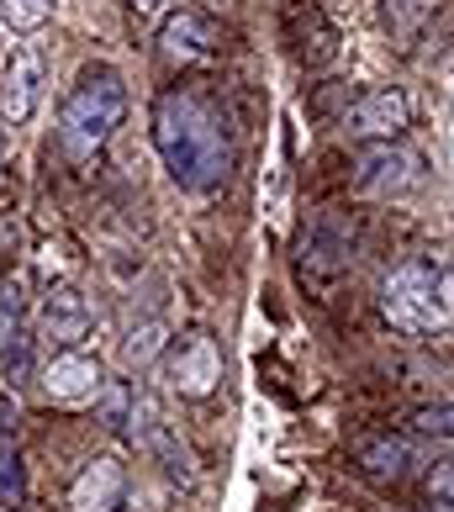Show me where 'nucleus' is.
<instances>
[{
    "label": "nucleus",
    "instance_id": "obj_22",
    "mask_svg": "<svg viewBox=\"0 0 454 512\" xmlns=\"http://www.w3.org/2000/svg\"><path fill=\"white\" fill-rule=\"evenodd\" d=\"M169 16V0H132V22H164Z\"/></svg>",
    "mask_w": 454,
    "mask_h": 512
},
{
    "label": "nucleus",
    "instance_id": "obj_21",
    "mask_svg": "<svg viewBox=\"0 0 454 512\" xmlns=\"http://www.w3.org/2000/svg\"><path fill=\"white\" fill-rule=\"evenodd\" d=\"M11 338H16V301L6 291V296H0V354L11 349Z\"/></svg>",
    "mask_w": 454,
    "mask_h": 512
},
{
    "label": "nucleus",
    "instance_id": "obj_8",
    "mask_svg": "<svg viewBox=\"0 0 454 512\" xmlns=\"http://www.w3.org/2000/svg\"><path fill=\"white\" fill-rule=\"evenodd\" d=\"M127 423H138V428H132V433H138V444H143L148 454H154V460L169 470V476L185 481V486L196 481L191 454H185V444L175 439V428L164 423V407L154 402V396H132V417H127Z\"/></svg>",
    "mask_w": 454,
    "mask_h": 512
},
{
    "label": "nucleus",
    "instance_id": "obj_11",
    "mask_svg": "<svg viewBox=\"0 0 454 512\" xmlns=\"http://www.w3.org/2000/svg\"><path fill=\"white\" fill-rule=\"evenodd\" d=\"M407 122H412V106H407L402 90H370V96H359L344 117L349 138H370V143H396Z\"/></svg>",
    "mask_w": 454,
    "mask_h": 512
},
{
    "label": "nucleus",
    "instance_id": "obj_1",
    "mask_svg": "<svg viewBox=\"0 0 454 512\" xmlns=\"http://www.w3.org/2000/svg\"><path fill=\"white\" fill-rule=\"evenodd\" d=\"M154 148L169 169V180L180 191H217V185L233 175V132H227V117L212 96L180 85L164 90L154 106Z\"/></svg>",
    "mask_w": 454,
    "mask_h": 512
},
{
    "label": "nucleus",
    "instance_id": "obj_17",
    "mask_svg": "<svg viewBox=\"0 0 454 512\" xmlns=\"http://www.w3.org/2000/svg\"><path fill=\"white\" fill-rule=\"evenodd\" d=\"M53 6L59 0H0V22H6V32H37L53 16Z\"/></svg>",
    "mask_w": 454,
    "mask_h": 512
},
{
    "label": "nucleus",
    "instance_id": "obj_16",
    "mask_svg": "<svg viewBox=\"0 0 454 512\" xmlns=\"http://www.w3.org/2000/svg\"><path fill=\"white\" fill-rule=\"evenodd\" d=\"M381 16H386V32L396 48H407L412 37H418L428 27L433 16V0H381Z\"/></svg>",
    "mask_w": 454,
    "mask_h": 512
},
{
    "label": "nucleus",
    "instance_id": "obj_4",
    "mask_svg": "<svg viewBox=\"0 0 454 512\" xmlns=\"http://www.w3.org/2000/svg\"><path fill=\"white\" fill-rule=\"evenodd\" d=\"M37 101H43V59L27 43L0 48V122L27 127Z\"/></svg>",
    "mask_w": 454,
    "mask_h": 512
},
{
    "label": "nucleus",
    "instance_id": "obj_14",
    "mask_svg": "<svg viewBox=\"0 0 454 512\" xmlns=\"http://www.w3.org/2000/svg\"><path fill=\"white\" fill-rule=\"evenodd\" d=\"M354 460L365 465V476H375V481H402L407 465H412V444L391 439V433H375V439L354 444Z\"/></svg>",
    "mask_w": 454,
    "mask_h": 512
},
{
    "label": "nucleus",
    "instance_id": "obj_12",
    "mask_svg": "<svg viewBox=\"0 0 454 512\" xmlns=\"http://www.w3.org/2000/svg\"><path fill=\"white\" fill-rule=\"evenodd\" d=\"M159 48H164V59H169V64L206 59V53H212V27L201 22V11L180 6V11H169L164 22H159Z\"/></svg>",
    "mask_w": 454,
    "mask_h": 512
},
{
    "label": "nucleus",
    "instance_id": "obj_20",
    "mask_svg": "<svg viewBox=\"0 0 454 512\" xmlns=\"http://www.w3.org/2000/svg\"><path fill=\"white\" fill-rule=\"evenodd\" d=\"M428 502L444 507V512H454V460H439V465H433V476H428Z\"/></svg>",
    "mask_w": 454,
    "mask_h": 512
},
{
    "label": "nucleus",
    "instance_id": "obj_7",
    "mask_svg": "<svg viewBox=\"0 0 454 512\" xmlns=\"http://www.w3.org/2000/svg\"><path fill=\"white\" fill-rule=\"evenodd\" d=\"M90 328H96V307L85 301V291L74 286H59L43 296V307H37V338H43L48 349H80Z\"/></svg>",
    "mask_w": 454,
    "mask_h": 512
},
{
    "label": "nucleus",
    "instance_id": "obj_18",
    "mask_svg": "<svg viewBox=\"0 0 454 512\" xmlns=\"http://www.w3.org/2000/svg\"><path fill=\"white\" fill-rule=\"evenodd\" d=\"M412 428H418L423 439H449V444H454V402L418 407V412H412Z\"/></svg>",
    "mask_w": 454,
    "mask_h": 512
},
{
    "label": "nucleus",
    "instance_id": "obj_10",
    "mask_svg": "<svg viewBox=\"0 0 454 512\" xmlns=\"http://www.w3.org/2000/svg\"><path fill=\"white\" fill-rule=\"evenodd\" d=\"M74 512H127V465L117 454H96L69 486Z\"/></svg>",
    "mask_w": 454,
    "mask_h": 512
},
{
    "label": "nucleus",
    "instance_id": "obj_2",
    "mask_svg": "<svg viewBox=\"0 0 454 512\" xmlns=\"http://www.w3.org/2000/svg\"><path fill=\"white\" fill-rule=\"evenodd\" d=\"M127 117V85L111 64L80 69V80L69 85L64 111H59V143L69 159H96L111 143V132Z\"/></svg>",
    "mask_w": 454,
    "mask_h": 512
},
{
    "label": "nucleus",
    "instance_id": "obj_23",
    "mask_svg": "<svg viewBox=\"0 0 454 512\" xmlns=\"http://www.w3.org/2000/svg\"><path fill=\"white\" fill-rule=\"evenodd\" d=\"M0 154H6V148H0Z\"/></svg>",
    "mask_w": 454,
    "mask_h": 512
},
{
    "label": "nucleus",
    "instance_id": "obj_3",
    "mask_svg": "<svg viewBox=\"0 0 454 512\" xmlns=\"http://www.w3.org/2000/svg\"><path fill=\"white\" fill-rule=\"evenodd\" d=\"M381 317L396 333L423 338V333H444L454 328L444 301H439V259H407L396 264L381 286Z\"/></svg>",
    "mask_w": 454,
    "mask_h": 512
},
{
    "label": "nucleus",
    "instance_id": "obj_5",
    "mask_svg": "<svg viewBox=\"0 0 454 512\" xmlns=\"http://www.w3.org/2000/svg\"><path fill=\"white\" fill-rule=\"evenodd\" d=\"M169 391L185 396V402H206L217 386H222V349L212 333H191L180 349H169Z\"/></svg>",
    "mask_w": 454,
    "mask_h": 512
},
{
    "label": "nucleus",
    "instance_id": "obj_9",
    "mask_svg": "<svg viewBox=\"0 0 454 512\" xmlns=\"http://www.w3.org/2000/svg\"><path fill=\"white\" fill-rule=\"evenodd\" d=\"M106 386V370L96 354L85 349H53V359L43 365V396L48 402H90Z\"/></svg>",
    "mask_w": 454,
    "mask_h": 512
},
{
    "label": "nucleus",
    "instance_id": "obj_19",
    "mask_svg": "<svg viewBox=\"0 0 454 512\" xmlns=\"http://www.w3.org/2000/svg\"><path fill=\"white\" fill-rule=\"evenodd\" d=\"M101 417H106V428H122L127 417H132V391L117 381V386H101Z\"/></svg>",
    "mask_w": 454,
    "mask_h": 512
},
{
    "label": "nucleus",
    "instance_id": "obj_6",
    "mask_svg": "<svg viewBox=\"0 0 454 512\" xmlns=\"http://www.w3.org/2000/svg\"><path fill=\"white\" fill-rule=\"evenodd\" d=\"M412 185H418V159L396 143H370L354 164V191L359 196L391 201V196H407Z\"/></svg>",
    "mask_w": 454,
    "mask_h": 512
},
{
    "label": "nucleus",
    "instance_id": "obj_13",
    "mask_svg": "<svg viewBox=\"0 0 454 512\" xmlns=\"http://www.w3.org/2000/svg\"><path fill=\"white\" fill-rule=\"evenodd\" d=\"M301 270H323V275H338L349 270V233L338 217H323L312 227L307 249H301Z\"/></svg>",
    "mask_w": 454,
    "mask_h": 512
},
{
    "label": "nucleus",
    "instance_id": "obj_15",
    "mask_svg": "<svg viewBox=\"0 0 454 512\" xmlns=\"http://www.w3.org/2000/svg\"><path fill=\"white\" fill-rule=\"evenodd\" d=\"M164 354H169V322H159V317H143L138 328L122 338V349H117V359H122L127 375L148 370V365H154V359H164Z\"/></svg>",
    "mask_w": 454,
    "mask_h": 512
}]
</instances>
